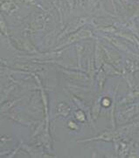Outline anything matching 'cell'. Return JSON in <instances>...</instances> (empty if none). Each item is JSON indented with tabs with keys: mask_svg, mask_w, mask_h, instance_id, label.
Wrapping results in <instances>:
<instances>
[{
	"mask_svg": "<svg viewBox=\"0 0 139 158\" xmlns=\"http://www.w3.org/2000/svg\"><path fill=\"white\" fill-rule=\"evenodd\" d=\"M69 37H67L65 40L62 42L61 45L58 46L56 47V49L59 48H61V47H65V46H68V45H71L74 42H78V41L82 40H86L88 38H94L93 36V32L87 29H82V30H79V31L74 32L72 34H69Z\"/></svg>",
	"mask_w": 139,
	"mask_h": 158,
	"instance_id": "obj_1",
	"label": "cell"
},
{
	"mask_svg": "<svg viewBox=\"0 0 139 158\" xmlns=\"http://www.w3.org/2000/svg\"><path fill=\"white\" fill-rule=\"evenodd\" d=\"M89 20H91V18H88V17H82V18H78L72 20L68 26H67V28L65 29V31L62 32L61 36L59 37L58 40L61 39V37H64L65 35H67L68 33H71L74 31H76L77 29H79L80 27L83 26L85 24H88L89 23Z\"/></svg>",
	"mask_w": 139,
	"mask_h": 158,
	"instance_id": "obj_2",
	"label": "cell"
},
{
	"mask_svg": "<svg viewBox=\"0 0 139 158\" xmlns=\"http://www.w3.org/2000/svg\"><path fill=\"white\" fill-rule=\"evenodd\" d=\"M103 52L101 49V47L99 46V44H96L95 46V67L98 69V71L100 70L101 66L104 64V56H103Z\"/></svg>",
	"mask_w": 139,
	"mask_h": 158,
	"instance_id": "obj_3",
	"label": "cell"
},
{
	"mask_svg": "<svg viewBox=\"0 0 139 158\" xmlns=\"http://www.w3.org/2000/svg\"><path fill=\"white\" fill-rule=\"evenodd\" d=\"M126 70L129 72V74H133L135 72L139 70V63L132 59L127 60H126Z\"/></svg>",
	"mask_w": 139,
	"mask_h": 158,
	"instance_id": "obj_4",
	"label": "cell"
},
{
	"mask_svg": "<svg viewBox=\"0 0 139 158\" xmlns=\"http://www.w3.org/2000/svg\"><path fill=\"white\" fill-rule=\"evenodd\" d=\"M57 114H61L63 116H67L70 112V107L67 106V104L64 103V102H61L58 104L56 107Z\"/></svg>",
	"mask_w": 139,
	"mask_h": 158,
	"instance_id": "obj_5",
	"label": "cell"
},
{
	"mask_svg": "<svg viewBox=\"0 0 139 158\" xmlns=\"http://www.w3.org/2000/svg\"><path fill=\"white\" fill-rule=\"evenodd\" d=\"M53 5L56 7L57 10L59 11V15L61 18V22H62V6H63V3H62V0H52Z\"/></svg>",
	"mask_w": 139,
	"mask_h": 158,
	"instance_id": "obj_6",
	"label": "cell"
},
{
	"mask_svg": "<svg viewBox=\"0 0 139 158\" xmlns=\"http://www.w3.org/2000/svg\"><path fill=\"white\" fill-rule=\"evenodd\" d=\"M104 70L103 71L105 73H107L108 74H111V75H118L120 74V73L117 72L116 70H115L113 67L111 66H109L108 64H104Z\"/></svg>",
	"mask_w": 139,
	"mask_h": 158,
	"instance_id": "obj_7",
	"label": "cell"
},
{
	"mask_svg": "<svg viewBox=\"0 0 139 158\" xmlns=\"http://www.w3.org/2000/svg\"><path fill=\"white\" fill-rule=\"evenodd\" d=\"M95 71L94 70V60H88V73L89 76L91 78H94V74H95Z\"/></svg>",
	"mask_w": 139,
	"mask_h": 158,
	"instance_id": "obj_8",
	"label": "cell"
},
{
	"mask_svg": "<svg viewBox=\"0 0 139 158\" xmlns=\"http://www.w3.org/2000/svg\"><path fill=\"white\" fill-rule=\"evenodd\" d=\"M100 102L99 101H96L95 103V106H94V108H93V115H94V119H95L96 116L98 115V113L100 111Z\"/></svg>",
	"mask_w": 139,
	"mask_h": 158,
	"instance_id": "obj_9",
	"label": "cell"
},
{
	"mask_svg": "<svg viewBox=\"0 0 139 158\" xmlns=\"http://www.w3.org/2000/svg\"><path fill=\"white\" fill-rule=\"evenodd\" d=\"M75 117L77 119L78 121H80V122H85V120H86V116H85V114L82 111H77V112L75 113Z\"/></svg>",
	"mask_w": 139,
	"mask_h": 158,
	"instance_id": "obj_10",
	"label": "cell"
},
{
	"mask_svg": "<svg viewBox=\"0 0 139 158\" xmlns=\"http://www.w3.org/2000/svg\"><path fill=\"white\" fill-rule=\"evenodd\" d=\"M110 104H111V101L108 99V97H105L103 101H102V105H103L104 107H108Z\"/></svg>",
	"mask_w": 139,
	"mask_h": 158,
	"instance_id": "obj_11",
	"label": "cell"
},
{
	"mask_svg": "<svg viewBox=\"0 0 139 158\" xmlns=\"http://www.w3.org/2000/svg\"><path fill=\"white\" fill-rule=\"evenodd\" d=\"M23 2H26L27 4H29V5H34V6H39L40 8H41L40 7V5H39L38 3H36V1L35 0H22Z\"/></svg>",
	"mask_w": 139,
	"mask_h": 158,
	"instance_id": "obj_12",
	"label": "cell"
},
{
	"mask_svg": "<svg viewBox=\"0 0 139 158\" xmlns=\"http://www.w3.org/2000/svg\"><path fill=\"white\" fill-rule=\"evenodd\" d=\"M68 126H69V127L73 128V129H76V127H75V126H77V125H76L74 123H73V122L68 123Z\"/></svg>",
	"mask_w": 139,
	"mask_h": 158,
	"instance_id": "obj_13",
	"label": "cell"
},
{
	"mask_svg": "<svg viewBox=\"0 0 139 158\" xmlns=\"http://www.w3.org/2000/svg\"><path fill=\"white\" fill-rule=\"evenodd\" d=\"M67 2H68V5H70V9L72 10L73 6H74V0H67Z\"/></svg>",
	"mask_w": 139,
	"mask_h": 158,
	"instance_id": "obj_14",
	"label": "cell"
},
{
	"mask_svg": "<svg viewBox=\"0 0 139 158\" xmlns=\"http://www.w3.org/2000/svg\"><path fill=\"white\" fill-rule=\"evenodd\" d=\"M131 95H132V94H131ZM139 95V89L138 90H137V91H136V92L134 93V94H133V95H132V97H133V98H136V97H137Z\"/></svg>",
	"mask_w": 139,
	"mask_h": 158,
	"instance_id": "obj_15",
	"label": "cell"
},
{
	"mask_svg": "<svg viewBox=\"0 0 139 158\" xmlns=\"http://www.w3.org/2000/svg\"><path fill=\"white\" fill-rule=\"evenodd\" d=\"M135 40L137 41V46H138V48H139V40L137 39H135Z\"/></svg>",
	"mask_w": 139,
	"mask_h": 158,
	"instance_id": "obj_16",
	"label": "cell"
}]
</instances>
